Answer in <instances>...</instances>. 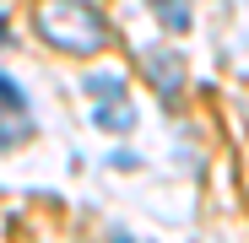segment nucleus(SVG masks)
Masks as SVG:
<instances>
[{"mask_svg":"<svg viewBox=\"0 0 249 243\" xmlns=\"http://www.w3.org/2000/svg\"><path fill=\"white\" fill-rule=\"evenodd\" d=\"M98 125H103V130H130L136 113H130L124 97H108V103H98Z\"/></svg>","mask_w":249,"mask_h":243,"instance_id":"nucleus-3","label":"nucleus"},{"mask_svg":"<svg viewBox=\"0 0 249 243\" xmlns=\"http://www.w3.org/2000/svg\"><path fill=\"white\" fill-rule=\"evenodd\" d=\"M157 6H162V0H157Z\"/></svg>","mask_w":249,"mask_h":243,"instance_id":"nucleus-7","label":"nucleus"},{"mask_svg":"<svg viewBox=\"0 0 249 243\" xmlns=\"http://www.w3.org/2000/svg\"><path fill=\"white\" fill-rule=\"evenodd\" d=\"M38 32H44L49 49H65V54H98L108 44V22L98 16V6H87V0H44Z\"/></svg>","mask_w":249,"mask_h":243,"instance_id":"nucleus-1","label":"nucleus"},{"mask_svg":"<svg viewBox=\"0 0 249 243\" xmlns=\"http://www.w3.org/2000/svg\"><path fill=\"white\" fill-rule=\"evenodd\" d=\"M0 44H6V16H0Z\"/></svg>","mask_w":249,"mask_h":243,"instance_id":"nucleus-6","label":"nucleus"},{"mask_svg":"<svg viewBox=\"0 0 249 243\" xmlns=\"http://www.w3.org/2000/svg\"><path fill=\"white\" fill-rule=\"evenodd\" d=\"M87 92H92L98 103H108V97H124V81H119V76H92Z\"/></svg>","mask_w":249,"mask_h":243,"instance_id":"nucleus-4","label":"nucleus"},{"mask_svg":"<svg viewBox=\"0 0 249 243\" xmlns=\"http://www.w3.org/2000/svg\"><path fill=\"white\" fill-rule=\"evenodd\" d=\"M152 76H157V87L168 92V97H179V87H184V70H179V60H174V54H152Z\"/></svg>","mask_w":249,"mask_h":243,"instance_id":"nucleus-2","label":"nucleus"},{"mask_svg":"<svg viewBox=\"0 0 249 243\" xmlns=\"http://www.w3.org/2000/svg\"><path fill=\"white\" fill-rule=\"evenodd\" d=\"M0 108H6V113H22L27 108V97H22V87H17L11 76H0Z\"/></svg>","mask_w":249,"mask_h":243,"instance_id":"nucleus-5","label":"nucleus"}]
</instances>
